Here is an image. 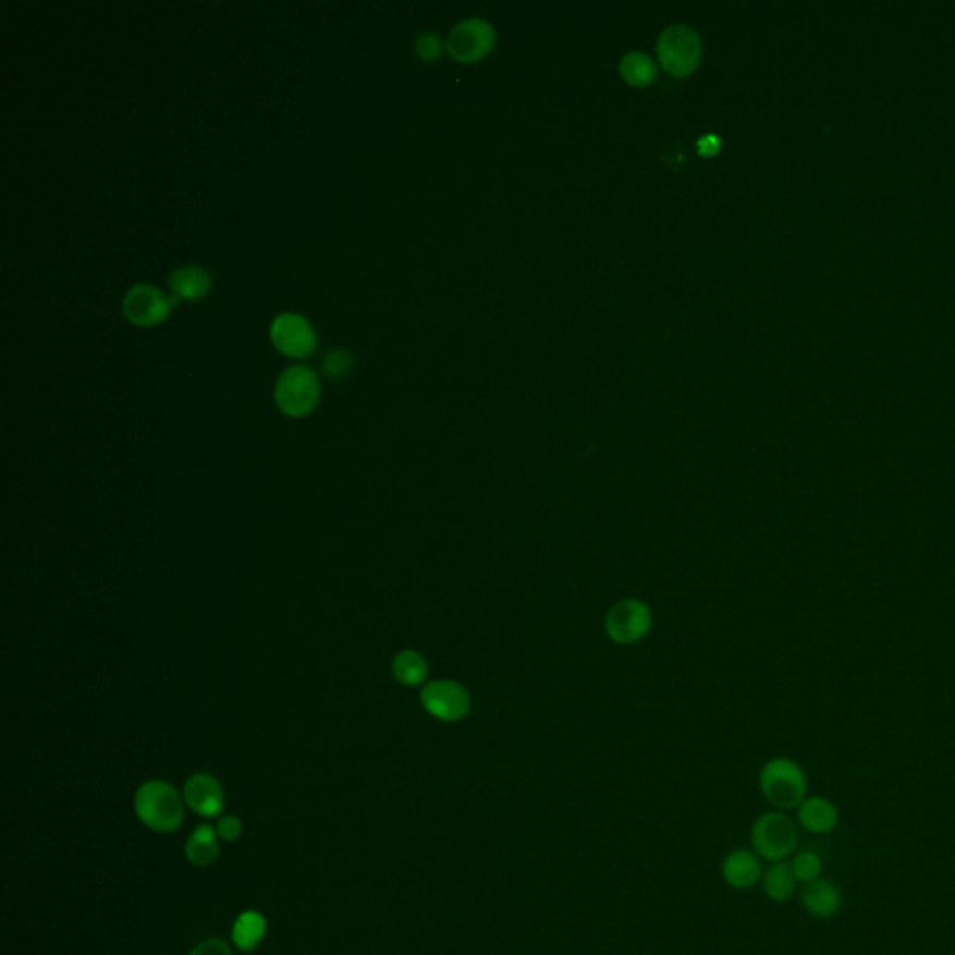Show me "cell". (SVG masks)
<instances>
[{"label":"cell","instance_id":"1","mask_svg":"<svg viewBox=\"0 0 955 955\" xmlns=\"http://www.w3.org/2000/svg\"><path fill=\"white\" fill-rule=\"evenodd\" d=\"M135 813L144 827L169 834L182 827L185 800L169 782L148 780L135 793Z\"/></svg>","mask_w":955,"mask_h":955},{"label":"cell","instance_id":"2","mask_svg":"<svg viewBox=\"0 0 955 955\" xmlns=\"http://www.w3.org/2000/svg\"><path fill=\"white\" fill-rule=\"evenodd\" d=\"M760 789L767 803L780 812L799 808L808 792L805 769L792 758H773L761 767Z\"/></svg>","mask_w":955,"mask_h":955},{"label":"cell","instance_id":"3","mask_svg":"<svg viewBox=\"0 0 955 955\" xmlns=\"http://www.w3.org/2000/svg\"><path fill=\"white\" fill-rule=\"evenodd\" d=\"M321 396L318 374L306 365H292L280 371L274 384V402L282 413L292 418L310 415Z\"/></svg>","mask_w":955,"mask_h":955},{"label":"cell","instance_id":"4","mask_svg":"<svg viewBox=\"0 0 955 955\" xmlns=\"http://www.w3.org/2000/svg\"><path fill=\"white\" fill-rule=\"evenodd\" d=\"M750 842L758 857L773 865L784 862L799 845V829L780 810L761 813L750 831Z\"/></svg>","mask_w":955,"mask_h":955},{"label":"cell","instance_id":"5","mask_svg":"<svg viewBox=\"0 0 955 955\" xmlns=\"http://www.w3.org/2000/svg\"><path fill=\"white\" fill-rule=\"evenodd\" d=\"M657 54L664 72L672 77H687L698 68L702 44L689 26L674 25L661 34L657 41Z\"/></svg>","mask_w":955,"mask_h":955},{"label":"cell","instance_id":"6","mask_svg":"<svg viewBox=\"0 0 955 955\" xmlns=\"http://www.w3.org/2000/svg\"><path fill=\"white\" fill-rule=\"evenodd\" d=\"M420 703L426 713L442 722H460L470 713L473 698L462 683L436 679L424 685Z\"/></svg>","mask_w":955,"mask_h":955},{"label":"cell","instance_id":"7","mask_svg":"<svg viewBox=\"0 0 955 955\" xmlns=\"http://www.w3.org/2000/svg\"><path fill=\"white\" fill-rule=\"evenodd\" d=\"M269 339L282 355L292 358L308 357L318 345L313 323L297 313L277 314L269 326Z\"/></svg>","mask_w":955,"mask_h":955},{"label":"cell","instance_id":"8","mask_svg":"<svg viewBox=\"0 0 955 955\" xmlns=\"http://www.w3.org/2000/svg\"><path fill=\"white\" fill-rule=\"evenodd\" d=\"M651 629V611L640 599H622L604 617V630L612 642L629 646L642 640Z\"/></svg>","mask_w":955,"mask_h":955},{"label":"cell","instance_id":"9","mask_svg":"<svg viewBox=\"0 0 955 955\" xmlns=\"http://www.w3.org/2000/svg\"><path fill=\"white\" fill-rule=\"evenodd\" d=\"M174 295H167L151 284H135L125 292L122 313L133 326L151 327L169 318L172 306L176 305Z\"/></svg>","mask_w":955,"mask_h":955},{"label":"cell","instance_id":"10","mask_svg":"<svg viewBox=\"0 0 955 955\" xmlns=\"http://www.w3.org/2000/svg\"><path fill=\"white\" fill-rule=\"evenodd\" d=\"M493 46V26L489 25L488 21L478 20V17L457 23L452 28L449 41H446V49L452 54V59L465 62V64L486 59Z\"/></svg>","mask_w":955,"mask_h":955},{"label":"cell","instance_id":"11","mask_svg":"<svg viewBox=\"0 0 955 955\" xmlns=\"http://www.w3.org/2000/svg\"><path fill=\"white\" fill-rule=\"evenodd\" d=\"M183 800L193 812L204 819L221 818L224 810V789L213 774H193L183 784Z\"/></svg>","mask_w":955,"mask_h":955},{"label":"cell","instance_id":"12","mask_svg":"<svg viewBox=\"0 0 955 955\" xmlns=\"http://www.w3.org/2000/svg\"><path fill=\"white\" fill-rule=\"evenodd\" d=\"M761 873V860L755 852L735 849L722 860V879L735 891L752 889L760 883Z\"/></svg>","mask_w":955,"mask_h":955},{"label":"cell","instance_id":"13","mask_svg":"<svg viewBox=\"0 0 955 955\" xmlns=\"http://www.w3.org/2000/svg\"><path fill=\"white\" fill-rule=\"evenodd\" d=\"M211 286V274L198 264L176 267L169 273V287L177 301H200L208 295Z\"/></svg>","mask_w":955,"mask_h":955},{"label":"cell","instance_id":"14","mask_svg":"<svg viewBox=\"0 0 955 955\" xmlns=\"http://www.w3.org/2000/svg\"><path fill=\"white\" fill-rule=\"evenodd\" d=\"M800 827L812 834L834 831L840 821L836 805L825 797H806L797 808Z\"/></svg>","mask_w":955,"mask_h":955},{"label":"cell","instance_id":"15","mask_svg":"<svg viewBox=\"0 0 955 955\" xmlns=\"http://www.w3.org/2000/svg\"><path fill=\"white\" fill-rule=\"evenodd\" d=\"M800 902L806 913H810L816 918H832L838 915L842 907V894L836 884L827 881V879H818L813 883L805 884Z\"/></svg>","mask_w":955,"mask_h":955},{"label":"cell","instance_id":"16","mask_svg":"<svg viewBox=\"0 0 955 955\" xmlns=\"http://www.w3.org/2000/svg\"><path fill=\"white\" fill-rule=\"evenodd\" d=\"M219 834L209 823L196 827L185 844V857L196 868H209L219 858Z\"/></svg>","mask_w":955,"mask_h":955},{"label":"cell","instance_id":"17","mask_svg":"<svg viewBox=\"0 0 955 955\" xmlns=\"http://www.w3.org/2000/svg\"><path fill=\"white\" fill-rule=\"evenodd\" d=\"M267 935V920L258 910H245L232 926V941L241 952H254Z\"/></svg>","mask_w":955,"mask_h":955},{"label":"cell","instance_id":"18","mask_svg":"<svg viewBox=\"0 0 955 955\" xmlns=\"http://www.w3.org/2000/svg\"><path fill=\"white\" fill-rule=\"evenodd\" d=\"M763 892L771 902L784 904L789 902L795 892H797V878L793 876L792 865L789 862H774L769 870L763 873Z\"/></svg>","mask_w":955,"mask_h":955},{"label":"cell","instance_id":"19","mask_svg":"<svg viewBox=\"0 0 955 955\" xmlns=\"http://www.w3.org/2000/svg\"><path fill=\"white\" fill-rule=\"evenodd\" d=\"M428 661L423 653L415 650H403L392 661V674L397 683L405 687H418L428 679Z\"/></svg>","mask_w":955,"mask_h":955},{"label":"cell","instance_id":"20","mask_svg":"<svg viewBox=\"0 0 955 955\" xmlns=\"http://www.w3.org/2000/svg\"><path fill=\"white\" fill-rule=\"evenodd\" d=\"M620 75L630 86H650L657 78V65L653 60L644 52H629L620 62Z\"/></svg>","mask_w":955,"mask_h":955},{"label":"cell","instance_id":"21","mask_svg":"<svg viewBox=\"0 0 955 955\" xmlns=\"http://www.w3.org/2000/svg\"><path fill=\"white\" fill-rule=\"evenodd\" d=\"M789 865H792L793 876L797 878L799 883L808 884L821 879L823 862H821V857H819L818 853L799 852L793 857Z\"/></svg>","mask_w":955,"mask_h":955},{"label":"cell","instance_id":"22","mask_svg":"<svg viewBox=\"0 0 955 955\" xmlns=\"http://www.w3.org/2000/svg\"><path fill=\"white\" fill-rule=\"evenodd\" d=\"M321 370L327 378L342 379L347 378L353 370L352 353L342 347H332L321 358Z\"/></svg>","mask_w":955,"mask_h":955},{"label":"cell","instance_id":"23","mask_svg":"<svg viewBox=\"0 0 955 955\" xmlns=\"http://www.w3.org/2000/svg\"><path fill=\"white\" fill-rule=\"evenodd\" d=\"M442 44L439 36L433 33H424L418 36L415 44V52L424 62H433L441 54Z\"/></svg>","mask_w":955,"mask_h":955},{"label":"cell","instance_id":"24","mask_svg":"<svg viewBox=\"0 0 955 955\" xmlns=\"http://www.w3.org/2000/svg\"><path fill=\"white\" fill-rule=\"evenodd\" d=\"M215 829H217V834L222 842H235L243 834V823L235 816H221Z\"/></svg>","mask_w":955,"mask_h":955},{"label":"cell","instance_id":"25","mask_svg":"<svg viewBox=\"0 0 955 955\" xmlns=\"http://www.w3.org/2000/svg\"><path fill=\"white\" fill-rule=\"evenodd\" d=\"M189 955H232V948L222 939H206Z\"/></svg>","mask_w":955,"mask_h":955},{"label":"cell","instance_id":"26","mask_svg":"<svg viewBox=\"0 0 955 955\" xmlns=\"http://www.w3.org/2000/svg\"><path fill=\"white\" fill-rule=\"evenodd\" d=\"M719 150H721V138L715 137L713 133L703 135V137L698 140V154L702 157L717 156Z\"/></svg>","mask_w":955,"mask_h":955}]
</instances>
